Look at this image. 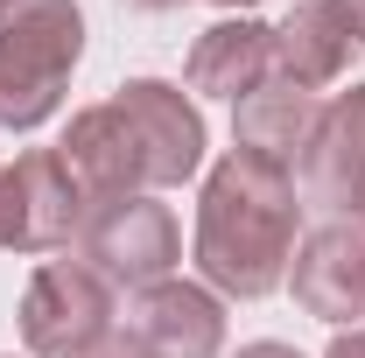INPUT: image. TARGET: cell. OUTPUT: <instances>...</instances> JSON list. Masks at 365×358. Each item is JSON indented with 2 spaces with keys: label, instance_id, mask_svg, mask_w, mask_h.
Here are the masks:
<instances>
[{
  "label": "cell",
  "instance_id": "1",
  "mask_svg": "<svg viewBox=\"0 0 365 358\" xmlns=\"http://www.w3.org/2000/svg\"><path fill=\"white\" fill-rule=\"evenodd\" d=\"M295 225H302L295 176L281 162H260V155H239L232 148L225 162L204 176V204H197V274L218 295L260 302V295H274L288 281Z\"/></svg>",
  "mask_w": 365,
  "mask_h": 358
},
{
  "label": "cell",
  "instance_id": "2",
  "mask_svg": "<svg viewBox=\"0 0 365 358\" xmlns=\"http://www.w3.org/2000/svg\"><path fill=\"white\" fill-rule=\"evenodd\" d=\"M85 56L78 0H0V127L29 134L63 106V85Z\"/></svg>",
  "mask_w": 365,
  "mask_h": 358
},
{
  "label": "cell",
  "instance_id": "3",
  "mask_svg": "<svg viewBox=\"0 0 365 358\" xmlns=\"http://www.w3.org/2000/svg\"><path fill=\"white\" fill-rule=\"evenodd\" d=\"M78 253H85V267L106 281V288H155V281H169L182 260V239H176V218H169V204H155L148 190L134 197H106V204H91L85 232H78Z\"/></svg>",
  "mask_w": 365,
  "mask_h": 358
},
{
  "label": "cell",
  "instance_id": "4",
  "mask_svg": "<svg viewBox=\"0 0 365 358\" xmlns=\"http://www.w3.org/2000/svg\"><path fill=\"white\" fill-rule=\"evenodd\" d=\"M113 337V288L85 260H43L21 295V344L36 358H85Z\"/></svg>",
  "mask_w": 365,
  "mask_h": 358
},
{
  "label": "cell",
  "instance_id": "5",
  "mask_svg": "<svg viewBox=\"0 0 365 358\" xmlns=\"http://www.w3.org/2000/svg\"><path fill=\"white\" fill-rule=\"evenodd\" d=\"M113 106L134 127L148 190H176V183H190L204 169V113L190 106V91L162 85V78H134V85L113 91Z\"/></svg>",
  "mask_w": 365,
  "mask_h": 358
},
{
  "label": "cell",
  "instance_id": "6",
  "mask_svg": "<svg viewBox=\"0 0 365 358\" xmlns=\"http://www.w3.org/2000/svg\"><path fill=\"white\" fill-rule=\"evenodd\" d=\"M302 190L330 211V225H351L365 204V85L323 98V120L302 148Z\"/></svg>",
  "mask_w": 365,
  "mask_h": 358
},
{
  "label": "cell",
  "instance_id": "7",
  "mask_svg": "<svg viewBox=\"0 0 365 358\" xmlns=\"http://www.w3.org/2000/svg\"><path fill=\"white\" fill-rule=\"evenodd\" d=\"M288 288L317 323H351L365 316V232L359 225H317L295 260H288Z\"/></svg>",
  "mask_w": 365,
  "mask_h": 358
},
{
  "label": "cell",
  "instance_id": "8",
  "mask_svg": "<svg viewBox=\"0 0 365 358\" xmlns=\"http://www.w3.org/2000/svg\"><path fill=\"white\" fill-rule=\"evenodd\" d=\"M127 330L155 358H218L225 352V310H218V295L197 288V281H176V274L134 295V323Z\"/></svg>",
  "mask_w": 365,
  "mask_h": 358
},
{
  "label": "cell",
  "instance_id": "9",
  "mask_svg": "<svg viewBox=\"0 0 365 358\" xmlns=\"http://www.w3.org/2000/svg\"><path fill=\"white\" fill-rule=\"evenodd\" d=\"M56 155L71 162V176L85 183L91 204H106V197H134L148 190V169H140V148H134V127L120 120V106L106 98V106H85L63 140H56Z\"/></svg>",
  "mask_w": 365,
  "mask_h": 358
},
{
  "label": "cell",
  "instance_id": "10",
  "mask_svg": "<svg viewBox=\"0 0 365 358\" xmlns=\"http://www.w3.org/2000/svg\"><path fill=\"white\" fill-rule=\"evenodd\" d=\"M190 91H211V98H246L274 78V29L253 21V14H225L211 21L197 43H190V63H182Z\"/></svg>",
  "mask_w": 365,
  "mask_h": 358
},
{
  "label": "cell",
  "instance_id": "11",
  "mask_svg": "<svg viewBox=\"0 0 365 358\" xmlns=\"http://www.w3.org/2000/svg\"><path fill=\"white\" fill-rule=\"evenodd\" d=\"M14 183H21V253H56L85 232L91 197L56 148H29L14 162Z\"/></svg>",
  "mask_w": 365,
  "mask_h": 358
},
{
  "label": "cell",
  "instance_id": "12",
  "mask_svg": "<svg viewBox=\"0 0 365 358\" xmlns=\"http://www.w3.org/2000/svg\"><path fill=\"white\" fill-rule=\"evenodd\" d=\"M317 120H323V98H317V91L288 85V78H267L260 91H246V98L232 106V148L288 169V162H302Z\"/></svg>",
  "mask_w": 365,
  "mask_h": 358
},
{
  "label": "cell",
  "instance_id": "13",
  "mask_svg": "<svg viewBox=\"0 0 365 358\" xmlns=\"http://www.w3.org/2000/svg\"><path fill=\"white\" fill-rule=\"evenodd\" d=\"M351 56H359V36L344 29V14H337L330 0L295 7V14L274 29V78H288V85H302V91L337 85V78L351 71Z\"/></svg>",
  "mask_w": 365,
  "mask_h": 358
},
{
  "label": "cell",
  "instance_id": "14",
  "mask_svg": "<svg viewBox=\"0 0 365 358\" xmlns=\"http://www.w3.org/2000/svg\"><path fill=\"white\" fill-rule=\"evenodd\" d=\"M0 246L21 253V183H14V169H0Z\"/></svg>",
  "mask_w": 365,
  "mask_h": 358
},
{
  "label": "cell",
  "instance_id": "15",
  "mask_svg": "<svg viewBox=\"0 0 365 358\" xmlns=\"http://www.w3.org/2000/svg\"><path fill=\"white\" fill-rule=\"evenodd\" d=\"M85 358H155V352H148V344H140L134 330H113V337H98V344H91Z\"/></svg>",
  "mask_w": 365,
  "mask_h": 358
},
{
  "label": "cell",
  "instance_id": "16",
  "mask_svg": "<svg viewBox=\"0 0 365 358\" xmlns=\"http://www.w3.org/2000/svg\"><path fill=\"white\" fill-rule=\"evenodd\" d=\"M323 358H365V330H337V344Z\"/></svg>",
  "mask_w": 365,
  "mask_h": 358
},
{
  "label": "cell",
  "instance_id": "17",
  "mask_svg": "<svg viewBox=\"0 0 365 358\" xmlns=\"http://www.w3.org/2000/svg\"><path fill=\"white\" fill-rule=\"evenodd\" d=\"M330 7L344 14V29H351V36H359V43H365V0H330Z\"/></svg>",
  "mask_w": 365,
  "mask_h": 358
},
{
  "label": "cell",
  "instance_id": "18",
  "mask_svg": "<svg viewBox=\"0 0 365 358\" xmlns=\"http://www.w3.org/2000/svg\"><path fill=\"white\" fill-rule=\"evenodd\" d=\"M239 358H302V352H295V344H274V337H260V344H246Z\"/></svg>",
  "mask_w": 365,
  "mask_h": 358
},
{
  "label": "cell",
  "instance_id": "19",
  "mask_svg": "<svg viewBox=\"0 0 365 358\" xmlns=\"http://www.w3.org/2000/svg\"><path fill=\"white\" fill-rule=\"evenodd\" d=\"M127 7H140V14H169V7H182V0H127Z\"/></svg>",
  "mask_w": 365,
  "mask_h": 358
},
{
  "label": "cell",
  "instance_id": "20",
  "mask_svg": "<svg viewBox=\"0 0 365 358\" xmlns=\"http://www.w3.org/2000/svg\"><path fill=\"white\" fill-rule=\"evenodd\" d=\"M211 7H253V0H211Z\"/></svg>",
  "mask_w": 365,
  "mask_h": 358
},
{
  "label": "cell",
  "instance_id": "21",
  "mask_svg": "<svg viewBox=\"0 0 365 358\" xmlns=\"http://www.w3.org/2000/svg\"><path fill=\"white\" fill-rule=\"evenodd\" d=\"M351 225H359V232H365V204H359V218H351Z\"/></svg>",
  "mask_w": 365,
  "mask_h": 358
}]
</instances>
